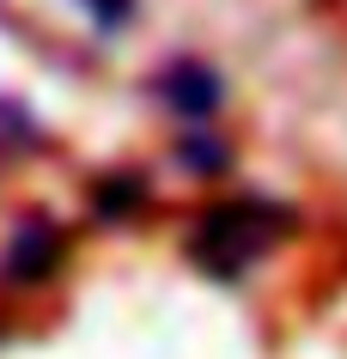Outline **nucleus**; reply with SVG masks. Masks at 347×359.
<instances>
[{"instance_id":"1","label":"nucleus","mask_w":347,"mask_h":359,"mask_svg":"<svg viewBox=\"0 0 347 359\" xmlns=\"http://www.w3.org/2000/svg\"><path fill=\"white\" fill-rule=\"evenodd\" d=\"M274 231H280V213H274L268 201H256V195L219 201V208L201 219V231H195V262L213 268V274H238L244 262H256V256L268 250Z\"/></svg>"}]
</instances>
